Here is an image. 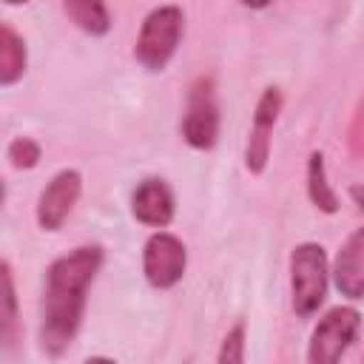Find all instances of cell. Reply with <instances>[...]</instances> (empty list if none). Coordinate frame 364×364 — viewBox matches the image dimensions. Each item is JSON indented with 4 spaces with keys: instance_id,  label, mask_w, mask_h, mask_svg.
<instances>
[{
    "instance_id": "1",
    "label": "cell",
    "mask_w": 364,
    "mask_h": 364,
    "mask_svg": "<svg viewBox=\"0 0 364 364\" xmlns=\"http://www.w3.org/2000/svg\"><path fill=\"white\" fill-rule=\"evenodd\" d=\"M102 253L100 247H77L68 256H60L46 276V296H43V327L40 338L48 353H63L82 318L85 290L100 270Z\"/></svg>"
},
{
    "instance_id": "9",
    "label": "cell",
    "mask_w": 364,
    "mask_h": 364,
    "mask_svg": "<svg viewBox=\"0 0 364 364\" xmlns=\"http://www.w3.org/2000/svg\"><path fill=\"white\" fill-rule=\"evenodd\" d=\"M333 276L344 296H350V299L364 296V228H358L338 250Z\"/></svg>"
},
{
    "instance_id": "10",
    "label": "cell",
    "mask_w": 364,
    "mask_h": 364,
    "mask_svg": "<svg viewBox=\"0 0 364 364\" xmlns=\"http://www.w3.org/2000/svg\"><path fill=\"white\" fill-rule=\"evenodd\" d=\"M131 208H134V216L139 222L162 228L173 216V196H171V191H168V185L162 179H145L134 191Z\"/></svg>"
},
{
    "instance_id": "7",
    "label": "cell",
    "mask_w": 364,
    "mask_h": 364,
    "mask_svg": "<svg viewBox=\"0 0 364 364\" xmlns=\"http://www.w3.org/2000/svg\"><path fill=\"white\" fill-rule=\"evenodd\" d=\"M80 188H82V179L77 171H60L48 185L46 191L40 193V202H37V222L46 228V230H57L63 225V219L71 213L77 196H80Z\"/></svg>"
},
{
    "instance_id": "16",
    "label": "cell",
    "mask_w": 364,
    "mask_h": 364,
    "mask_svg": "<svg viewBox=\"0 0 364 364\" xmlns=\"http://www.w3.org/2000/svg\"><path fill=\"white\" fill-rule=\"evenodd\" d=\"M3 301H6V313H3V338H6V344H11V336H14V321H17V316H14V282H11V270H9V264L3 262Z\"/></svg>"
},
{
    "instance_id": "17",
    "label": "cell",
    "mask_w": 364,
    "mask_h": 364,
    "mask_svg": "<svg viewBox=\"0 0 364 364\" xmlns=\"http://www.w3.org/2000/svg\"><path fill=\"white\" fill-rule=\"evenodd\" d=\"M350 193H353V199H355V205H358V208H364V185H355V188H353Z\"/></svg>"
},
{
    "instance_id": "3",
    "label": "cell",
    "mask_w": 364,
    "mask_h": 364,
    "mask_svg": "<svg viewBox=\"0 0 364 364\" xmlns=\"http://www.w3.org/2000/svg\"><path fill=\"white\" fill-rule=\"evenodd\" d=\"M293 273V310L310 316L327 296V259L318 245H299L290 256Z\"/></svg>"
},
{
    "instance_id": "18",
    "label": "cell",
    "mask_w": 364,
    "mask_h": 364,
    "mask_svg": "<svg viewBox=\"0 0 364 364\" xmlns=\"http://www.w3.org/2000/svg\"><path fill=\"white\" fill-rule=\"evenodd\" d=\"M85 364H114V361L111 358H88Z\"/></svg>"
},
{
    "instance_id": "8",
    "label": "cell",
    "mask_w": 364,
    "mask_h": 364,
    "mask_svg": "<svg viewBox=\"0 0 364 364\" xmlns=\"http://www.w3.org/2000/svg\"><path fill=\"white\" fill-rule=\"evenodd\" d=\"M279 105H282V97L276 88H267L256 105V117H253V128H250V136H247V168L253 173H259L264 165H267V156H270V134H273V122H276V114H279Z\"/></svg>"
},
{
    "instance_id": "5",
    "label": "cell",
    "mask_w": 364,
    "mask_h": 364,
    "mask_svg": "<svg viewBox=\"0 0 364 364\" xmlns=\"http://www.w3.org/2000/svg\"><path fill=\"white\" fill-rule=\"evenodd\" d=\"M219 134V108L213 100V82L196 80L188 100V114L182 122V136L193 148H210Z\"/></svg>"
},
{
    "instance_id": "12",
    "label": "cell",
    "mask_w": 364,
    "mask_h": 364,
    "mask_svg": "<svg viewBox=\"0 0 364 364\" xmlns=\"http://www.w3.org/2000/svg\"><path fill=\"white\" fill-rule=\"evenodd\" d=\"M65 9V14L80 26V28H85V31H91V34H105L108 31V11H105V6L102 3H94V0H71V3H65L63 6Z\"/></svg>"
},
{
    "instance_id": "11",
    "label": "cell",
    "mask_w": 364,
    "mask_h": 364,
    "mask_svg": "<svg viewBox=\"0 0 364 364\" xmlns=\"http://www.w3.org/2000/svg\"><path fill=\"white\" fill-rule=\"evenodd\" d=\"M26 71V48L23 40L14 34V28L9 23H3L0 28V82L11 85L14 80H20Z\"/></svg>"
},
{
    "instance_id": "4",
    "label": "cell",
    "mask_w": 364,
    "mask_h": 364,
    "mask_svg": "<svg viewBox=\"0 0 364 364\" xmlns=\"http://www.w3.org/2000/svg\"><path fill=\"white\" fill-rule=\"evenodd\" d=\"M361 324V316L353 307H336L330 310L318 327L313 330L310 350H307V364H338L350 341L355 338Z\"/></svg>"
},
{
    "instance_id": "14",
    "label": "cell",
    "mask_w": 364,
    "mask_h": 364,
    "mask_svg": "<svg viewBox=\"0 0 364 364\" xmlns=\"http://www.w3.org/2000/svg\"><path fill=\"white\" fill-rule=\"evenodd\" d=\"M216 364H245V327H242V324H236V327L225 336Z\"/></svg>"
},
{
    "instance_id": "2",
    "label": "cell",
    "mask_w": 364,
    "mask_h": 364,
    "mask_svg": "<svg viewBox=\"0 0 364 364\" xmlns=\"http://www.w3.org/2000/svg\"><path fill=\"white\" fill-rule=\"evenodd\" d=\"M179 34H182V11L176 6H159V9H154L145 17L142 31H139V40H136V60L145 68H151V71L165 68V63L176 51Z\"/></svg>"
},
{
    "instance_id": "6",
    "label": "cell",
    "mask_w": 364,
    "mask_h": 364,
    "mask_svg": "<svg viewBox=\"0 0 364 364\" xmlns=\"http://www.w3.org/2000/svg\"><path fill=\"white\" fill-rule=\"evenodd\" d=\"M142 267H145V276L154 287L176 284L185 273V247H182V242L171 233L151 236L148 245H145Z\"/></svg>"
},
{
    "instance_id": "13",
    "label": "cell",
    "mask_w": 364,
    "mask_h": 364,
    "mask_svg": "<svg viewBox=\"0 0 364 364\" xmlns=\"http://www.w3.org/2000/svg\"><path fill=\"white\" fill-rule=\"evenodd\" d=\"M307 188H310V199H313L321 210L333 213V210L338 208L336 193L330 191L327 176H324V159H321V154H313V156H310V165H307Z\"/></svg>"
},
{
    "instance_id": "15",
    "label": "cell",
    "mask_w": 364,
    "mask_h": 364,
    "mask_svg": "<svg viewBox=\"0 0 364 364\" xmlns=\"http://www.w3.org/2000/svg\"><path fill=\"white\" fill-rule=\"evenodd\" d=\"M9 159H11L14 168H34L37 159H40V148L28 136H17L9 145Z\"/></svg>"
}]
</instances>
